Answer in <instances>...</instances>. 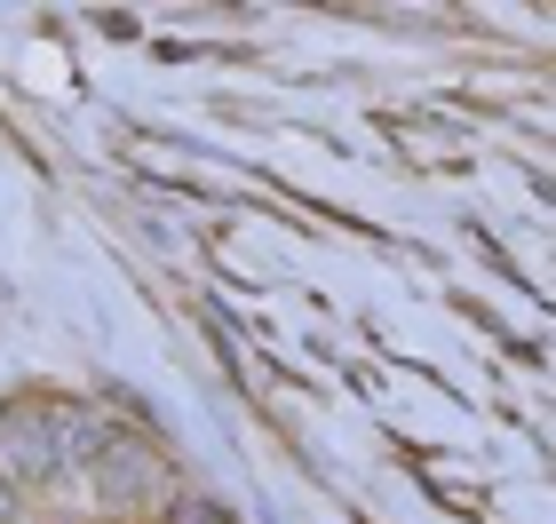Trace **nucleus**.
Instances as JSON below:
<instances>
[{"instance_id":"nucleus-1","label":"nucleus","mask_w":556,"mask_h":524,"mask_svg":"<svg viewBox=\"0 0 556 524\" xmlns=\"http://www.w3.org/2000/svg\"><path fill=\"white\" fill-rule=\"evenodd\" d=\"M56 477V437H48V406H9L0 413V485H40Z\"/></svg>"},{"instance_id":"nucleus-2","label":"nucleus","mask_w":556,"mask_h":524,"mask_svg":"<svg viewBox=\"0 0 556 524\" xmlns=\"http://www.w3.org/2000/svg\"><path fill=\"white\" fill-rule=\"evenodd\" d=\"M80 477H96V493H167V485H175V469L151 453V445H136V437H119V430H112V445L80 469Z\"/></svg>"},{"instance_id":"nucleus-3","label":"nucleus","mask_w":556,"mask_h":524,"mask_svg":"<svg viewBox=\"0 0 556 524\" xmlns=\"http://www.w3.org/2000/svg\"><path fill=\"white\" fill-rule=\"evenodd\" d=\"M175 524H231V516H223L215 501H184V509H175Z\"/></svg>"},{"instance_id":"nucleus-4","label":"nucleus","mask_w":556,"mask_h":524,"mask_svg":"<svg viewBox=\"0 0 556 524\" xmlns=\"http://www.w3.org/2000/svg\"><path fill=\"white\" fill-rule=\"evenodd\" d=\"M0 524H16V493L9 485H0Z\"/></svg>"}]
</instances>
